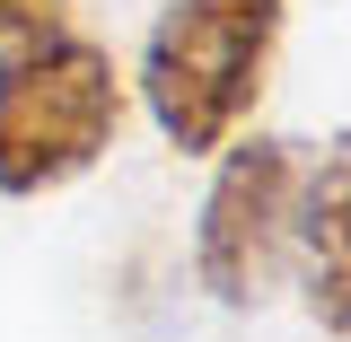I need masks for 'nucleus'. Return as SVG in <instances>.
Segmentation results:
<instances>
[{
	"mask_svg": "<svg viewBox=\"0 0 351 342\" xmlns=\"http://www.w3.org/2000/svg\"><path fill=\"white\" fill-rule=\"evenodd\" d=\"M281 27H290V0H167L132 71L149 123L184 158H219L255 123Z\"/></svg>",
	"mask_w": 351,
	"mask_h": 342,
	"instance_id": "nucleus-1",
	"label": "nucleus"
},
{
	"mask_svg": "<svg viewBox=\"0 0 351 342\" xmlns=\"http://www.w3.org/2000/svg\"><path fill=\"white\" fill-rule=\"evenodd\" d=\"M132 80L106 44L44 27V36L0 53V193L36 202L80 184L114 141H123Z\"/></svg>",
	"mask_w": 351,
	"mask_h": 342,
	"instance_id": "nucleus-2",
	"label": "nucleus"
},
{
	"mask_svg": "<svg viewBox=\"0 0 351 342\" xmlns=\"http://www.w3.org/2000/svg\"><path fill=\"white\" fill-rule=\"evenodd\" d=\"M299 149L272 141V132H237L211 167V193H202V219H193V281L211 290L219 307H263L281 263H290V237H299Z\"/></svg>",
	"mask_w": 351,
	"mask_h": 342,
	"instance_id": "nucleus-3",
	"label": "nucleus"
},
{
	"mask_svg": "<svg viewBox=\"0 0 351 342\" xmlns=\"http://www.w3.org/2000/svg\"><path fill=\"white\" fill-rule=\"evenodd\" d=\"M299 272H307V316L325 334H351V132L316 158L299 184Z\"/></svg>",
	"mask_w": 351,
	"mask_h": 342,
	"instance_id": "nucleus-4",
	"label": "nucleus"
},
{
	"mask_svg": "<svg viewBox=\"0 0 351 342\" xmlns=\"http://www.w3.org/2000/svg\"><path fill=\"white\" fill-rule=\"evenodd\" d=\"M62 9L71 0H0V44H27L44 27H62Z\"/></svg>",
	"mask_w": 351,
	"mask_h": 342,
	"instance_id": "nucleus-5",
	"label": "nucleus"
}]
</instances>
